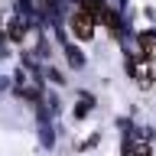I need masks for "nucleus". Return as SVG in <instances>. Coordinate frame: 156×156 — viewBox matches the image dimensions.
<instances>
[{
    "label": "nucleus",
    "instance_id": "f03ea898",
    "mask_svg": "<svg viewBox=\"0 0 156 156\" xmlns=\"http://www.w3.org/2000/svg\"><path fill=\"white\" fill-rule=\"evenodd\" d=\"M133 156H150V146H146V143H136L133 146Z\"/></svg>",
    "mask_w": 156,
    "mask_h": 156
},
{
    "label": "nucleus",
    "instance_id": "f257e3e1",
    "mask_svg": "<svg viewBox=\"0 0 156 156\" xmlns=\"http://www.w3.org/2000/svg\"><path fill=\"white\" fill-rule=\"evenodd\" d=\"M72 29H75V36L88 39L91 33H94V20H91V13H88V10H78L75 16H72Z\"/></svg>",
    "mask_w": 156,
    "mask_h": 156
}]
</instances>
